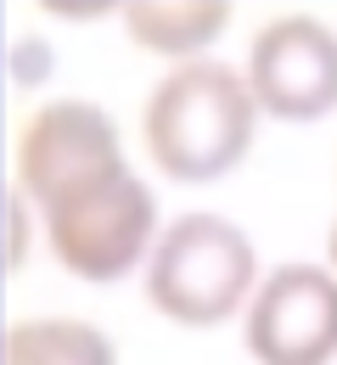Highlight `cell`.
<instances>
[{
    "label": "cell",
    "instance_id": "1",
    "mask_svg": "<svg viewBox=\"0 0 337 365\" xmlns=\"http://www.w3.org/2000/svg\"><path fill=\"white\" fill-rule=\"evenodd\" d=\"M259 101L247 91V73L214 56L169 68L141 113V140L157 175L175 185H214L253 152L259 135Z\"/></svg>",
    "mask_w": 337,
    "mask_h": 365
},
{
    "label": "cell",
    "instance_id": "2",
    "mask_svg": "<svg viewBox=\"0 0 337 365\" xmlns=\"http://www.w3.org/2000/svg\"><path fill=\"white\" fill-rule=\"evenodd\" d=\"M259 292V253L247 230L219 214H180L146 259V298L175 326H219Z\"/></svg>",
    "mask_w": 337,
    "mask_h": 365
},
{
    "label": "cell",
    "instance_id": "3",
    "mask_svg": "<svg viewBox=\"0 0 337 365\" xmlns=\"http://www.w3.org/2000/svg\"><path fill=\"white\" fill-rule=\"evenodd\" d=\"M157 236H163L157 197L135 169H124L107 185L46 214V242L56 253V264L68 275H79V281H96V287L101 281H124L135 264H146Z\"/></svg>",
    "mask_w": 337,
    "mask_h": 365
},
{
    "label": "cell",
    "instance_id": "4",
    "mask_svg": "<svg viewBox=\"0 0 337 365\" xmlns=\"http://www.w3.org/2000/svg\"><path fill=\"white\" fill-rule=\"evenodd\" d=\"M124 169L130 163L118 146V124L96 101H46L17 130V191L40 214L107 185Z\"/></svg>",
    "mask_w": 337,
    "mask_h": 365
},
{
    "label": "cell",
    "instance_id": "5",
    "mask_svg": "<svg viewBox=\"0 0 337 365\" xmlns=\"http://www.w3.org/2000/svg\"><path fill=\"white\" fill-rule=\"evenodd\" d=\"M247 91L276 124H315L337 113V34L309 11H281L247 40Z\"/></svg>",
    "mask_w": 337,
    "mask_h": 365
},
{
    "label": "cell",
    "instance_id": "6",
    "mask_svg": "<svg viewBox=\"0 0 337 365\" xmlns=\"http://www.w3.org/2000/svg\"><path fill=\"white\" fill-rule=\"evenodd\" d=\"M242 343L253 365H332L337 360V275L321 264H281L259 281Z\"/></svg>",
    "mask_w": 337,
    "mask_h": 365
},
{
    "label": "cell",
    "instance_id": "7",
    "mask_svg": "<svg viewBox=\"0 0 337 365\" xmlns=\"http://www.w3.org/2000/svg\"><path fill=\"white\" fill-rule=\"evenodd\" d=\"M231 29V6L225 0H135L124 6V34L152 56L202 62V51Z\"/></svg>",
    "mask_w": 337,
    "mask_h": 365
},
{
    "label": "cell",
    "instance_id": "8",
    "mask_svg": "<svg viewBox=\"0 0 337 365\" xmlns=\"http://www.w3.org/2000/svg\"><path fill=\"white\" fill-rule=\"evenodd\" d=\"M0 365H118V349L90 320L46 315V320H17L6 331Z\"/></svg>",
    "mask_w": 337,
    "mask_h": 365
},
{
    "label": "cell",
    "instance_id": "9",
    "mask_svg": "<svg viewBox=\"0 0 337 365\" xmlns=\"http://www.w3.org/2000/svg\"><path fill=\"white\" fill-rule=\"evenodd\" d=\"M326 247H332V275H337V220H332V242Z\"/></svg>",
    "mask_w": 337,
    "mask_h": 365
}]
</instances>
